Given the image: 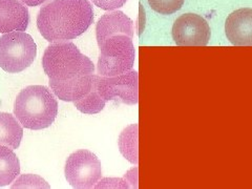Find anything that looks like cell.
<instances>
[{
  "mask_svg": "<svg viewBox=\"0 0 252 189\" xmlns=\"http://www.w3.org/2000/svg\"><path fill=\"white\" fill-rule=\"evenodd\" d=\"M42 66L53 93L65 102L84 98L96 79L93 61L73 42H55L47 46Z\"/></svg>",
  "mask_w": 252,
  "mask_h": 189,
  "instance_id": "obj_1",
  "label": "cell"
},
{
  "mask_svg": "<svg viewBox=\"0 0 252 189\" xmlns=\"http://www.w3.org/2000/svg\"><path fill=\"white\" fill-rule=\"evenodd\" d=\"M94 22L89 0H52L37 16V28L49 42H65L82 35Z\"/></svg>",
  "mask_w": 252,
  "mask_h": 189,
  "instance_id": "obj_2",
  "label": "cell"
},
{
  "mask_svg": "<svg viewBox=\"0 0 252 189\" xmlns=\"http://www.w3.org/2000/svg\"><path fill=\"white\" fill-rule=\"evenodd\" d=\"M14 114L23 127L39 130L54 123L58 114V102L43 85H30L16 97Z\"/></svg>",
  "mask_w": 252,
  "mask_h": 189,
  "instance_id": "obj_3",
  "label": "cell"
},
{
  "mask_svg": "<svg viewBox=\"0 0 252 189\" xmlns=\"http://www.w3.org/2000/svg\"><path fill=\"white\" fill-rule=\"evenodd\" d=\"M99 47L97 70L100 76L115 77L131 70L136 58L132 38L126 35L112 36Z\"/></svg>",
  "mask_w": 252,
  "mask_h": 189,
  "instance_id": "obj_4",
  "label": "cell"
},
{
  "mask_svg": "<svg viewBox=\"0 0 252 189\" xmlns=\"http://www.w3.org/2000/svg\"><path fill=\"white\" fill-rule=\"evenodd\" d=\"M37 56V45L31 35L15 31L0 37V67L10 74L30 67Z\"/></svg>",
  "mask_w": 252,
  "mask_h": 189,
  "instance_id": "obj_5",
  "label": "cell"
},
{
  "mask_svg": "<svg viewBox=\"0 0 252 189\" xmlns=\"http://www.w3.org/2000/svg\"><path fill=\"white\" fill-rule=\"evenodd\" d=\"M64 173L72 187L93 188L102 177L101 163L96 155L88 149H80L67 158Z\"/></svg>",
  "mask_w": 252,
  "mask_h": 189,
  "instance_id": "obj_6",
  "label": "cell"
},
{
  "mask_svg": "<svg viewBox=\"0 0 252 189\" xmlns=\"http://www.w3.org/2000/svg\"><path fill=\"white\" fill-rule=\"evenodd\" d=\"M97 89L105 102L119 99L125 104H137L139 99L138 73L136 70H129L115 77L97 75Z\"/></svg>",
  "mask_w": 252,
  "mask_h": 189,
  "instance_id": "obj_7",
  "label": "cell"
},
{
  "mask_svg": "<svg viewBox=\"0 0 252 189\" xmlns=\"http://www.w3.org/2000/svg\"><path fill=\"white\" fill-rule=\"evenodd\" d=\"M172 38L180 46H205L210 40V28L202 16L188 13L181 15L172 27Z\"/></svg>",
  "mask_w": 252,
  "mask_h": 189,
  "instance_id": "obj_8",
  "label": "cell"
},
{
  "mask_svg": "<svg viewBox=\"0 0 252 189\" xmlns=\"http://www.w3.org/2000/svg\"><path fill=\"white\" fill-rule=\"evenodd\" d=\"M225 32L228 40L236 46H252V9L243 7L227 17Z\"/></svg>",
  "mask_w": 252,
  "mask_h": 189,
  "instance_id": "obj_9",
  "label": "cell"
},
{
  "mask_svg": "<svg viewBox=\"0 0 252 189\" xmlns=\"http://www.w3.org/2000/svg\"><path fill=\"white\" fill-rule=\"evenodd\" d=\"M116 35L133 37V21L121 11L105 13L96 25L98 45H101L107 38Z\"/></svg>",
  "mask_w": 252,
  "mask_h": 189,
  "instance_id": "obj_10",
  "label": "cell"
},
{
  "mask_svg": "<svg viewBox=\"0 0 252 189\" xmlns=\"http://www.w3.org/2000/svg\"><path fill=\"white\" fill-rule=\"evenodd\" d=\"M29 23V10L20 0H0V33L23 32Z\"/></svg>",
  "mask_w": 252,
  "mask_h": 189,
  "instance_id": "obj_11",
  "label": "cell"
},
{
  "mask_svg": "<svg viewBox=\"0 0 252 189\" xmlns=\"http://www.w3.org/2000/svg\"><path fill=\"white\" fill-rule=\"evenodd\" d=\"M23 137V129L16 118L9 113H0V145L17 149Z\"/></svg>",
  "mask_w": 252,
  "mask_h": 189,
  "instance_id": "obj_12",
  "label": "cell"
},
{
  "mask_svg": "<svg viewBox=\"0 0 252 189\" xmlns=\"http://www.w3.org/2000/svg\"><path fill=\"white\" fill-rule=\"evenodd\" d=\"M20 175V162L12 148L0 145V187L10 185Z\"/></svg>",
  "mask_w": 252,
  "mask_h": 189,
  "instance_id": "obj_13",
  "label": "cell"
},
{
  "mask_svg": "<svg viewBox=\"0 0 252 189\" xmlns=\"http://www.w3.org/2000/svg\"><path fill=\"white\" fill-rule=\"evenodd\" d=\"M106 102L101 98L100 94L97 89V75L94 79V86L91 92L86 94V96L80 100H77L74 102L75 107L83 114L94 115L100 113L102 109L104 108Z\"/></svg>",
  "mask_w": 252,
  "mask_h": 189,
  "instance_id": "obj_14",
  "label": "cell"
},
{
  "mask_svg": "<svg viewBox=\"0 0 252 189\" xmlns=\"http://www.w3.org/2000/svg\"><path fill=\"white\" fill-rule=\"evenodd\" d=\"M138 125L125 129L120 136V151L131 163H138Z\"/></svg>",
  "mask_w": 252,
  "mask_h": 189,
  "instance_id": "obj_15",
  "label": "cell"
},
{
  "mask_svg": "<svg viewBox=\"0 0 252 189\" xmlns=\"http://www.w3.org/2000/svg\"><path fill=\"white\" fill-rule=\"evenodd\" d=\"M148 3L157 13L171 15L183 6L184 0H148Z\"/></svg>",
  "mask_w": 252,
  "mask_h": 189,
  "instance_id": "obj_16",
  "label": "cell"
},
{
  "mask_svg": "<svg viewBox=\"0 0 252 189\" xmlns=\"http://www.w3.org/2000/svg\"><path fill=\"white\" fill-rule=\"evenodd\" d=\"M25 187H38V188H50L43 179L35 175H25L21 176L15 184L12 185V188H25Z\"/></svg>",
  "mask_w": 252,
  "mask_h": 189,
  "instance_id": "obj_17",
  "label": "cell"
},
{
  "mask_svg": "<svg viewBox=\"0 0 252 189\" xmlns=\"http://www.w3.org/2000/svg\"><path fill=\"white\" fill-rule=\"evenodd\" d=\"M93 3L104 11H115L123 6L127 0H92Z\"/></svg>",
  "mask_w": 252,
  "mask_h": 189,
  "instance_id": "obj_18",
  "label": "cell"
},
{
  "mask_svg": "<svg viewBox=\"0 0 252 189\" xmlns=\"http://www.w3.org/2000/svg\"><path fill=\"white\" fill-rule=\"evenodd\" d=\"M20 1L28 6H38L46 2L47 0H20Z\"/></svg>",
  "mask_w": 252,
  "mask_h": 189,
  "instance_id": "obj_19",
  "label": "cell"
}]
</instances>
